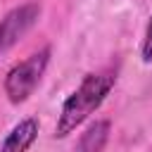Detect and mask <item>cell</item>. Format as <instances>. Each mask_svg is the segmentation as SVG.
I'll return each instance as SVG.
<instances>
[{
	"instance_id": "277c9868",
	"label": "cell",
	"mask_w": 152,
	"mask_h": 152,
	"mask_svg": "<svg viewBox=\"0 0 152 152\" xmlns=\"http://www.w3.org/2000/svg\"><path fill=\"white\" fill-rule=\"evenodd\" d=\"M38 128H40L38 119H33V116L21 119V121L7 133V138L2 140L0 152H26V150L36 142V138H38Z\"/></svg>"
},
{
	"instance_id": "5b68a950",
	"label": "cell",
	"mask_w": 152,
	"mask_h": 152,
	"mask_svg": "<svg viewBox=\"0 0 152 152\" xmlns=\"http://www.w3.org/2000/svg\"><path fill=\"white\" fill-rule=\"evenodd\" d=\"M112 133V124L107 119H95L74 145V152H102Z\"/></svg>"
},
{
	"instance_id": "3957f363",
	"label": "cell",
	"mask_w": 152,
	"mask_h": 152,
	"mask_svg": "<svg viewBox=\"0 0 152 152\" xmlns=\"http://www.w3.org/2000/svg\"><path fill=\"white\" fill-rule=\"evenodd\" d=\"M40 17V5L38 2H26L14 10H10L0 19V52L14 48L38 21Z\"/></svg>"
},
{
	"instance_id": "6da1fadb",
	"label": "cell",
	"mask_w": 152,
	"mask_h": 152,
	"mask_svg": "<svg viewBox=\"0 0 152 152\" xmlns=\"http://www.w3.org/2000/svg\"><path fill=\"white\" fill-rule=\"evenodd\" d=\"M116 76L112 71H100V74H86L81 86L64 100L57 124H55V138H66L69 133H74L109 95V90L114 88Z\"/></svg>"
},
{
	"instance_id": "7a4b0ae2",
	"label": "cell",
	"mask_w": 152,
	"mask_h": 152,
	"mask_svg": "<svg viewBox=\"0 0 152 152\" xmlns=\"http://www.w3.org/2000/svg\"><path fill=\"white\" fill-rule=\"evenodd\" d=\"M48 62H50V48H43L7 71L2 86H5V95L12 104H21L33 95V90L38 88V83L48 69Z\"/></svg>"
},
{
	"instance_id": "8992f818",
	"label": "cell",
	"mask_w": 152,
	"mask_h": 152,
	"mask_svg": "<svg viewBox=\"0 0 152 152\" xmlns=\"http://www.w3.org/2000/svg\"><path fill=\"white\" fill-rule=\"evenodd\" d=\"M140 55H142V62H152V17L147 21V28H145V36H142V45H140Z\"/></svg>"
}]
</instances>
